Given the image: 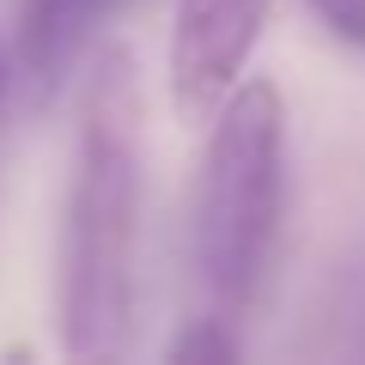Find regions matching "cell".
Masks as SVG:
<instances>
[{
	"label": "cell",
	"mask_w": 365,
	"mask_h": 365,
	"mask_svg": "<svg viewBox=\"0 0 365 365\" xmlns=\"http://www.w3.org/2000/svg\"><path fill=\"white\" fill-rule=\"evenodd\" d=\"M146 104L128 49H104L79 98V146L61 225V353L128 359L140 317Z\"/></svg>",
	"instance_id": "6da1fadb"
},
{
	"label": "cell",
	"mask_w": 365,
	"mask_h": 365,
	"mask_svg": "<svg viewBox=\"0 0 365 365\" xmlns=\"http://www.w3.org/2000/svg\"><path fill=\"white\" fill-rule=\"evenodd\" d=\"M287 225V98L268 79H237L213 110L207 158L195 182V292L207 317L244 323L268 292Z\"/></svg>",
	"instance_id": "7a4b0ae2"
},
{
	"label": "cell",
	"mask_w": 365,
	"mask_h": 365,
	"mask_svg": "<svg viewBox=\"0 0 365 365\" xmlns=\"http://www.w3.org/2000/svg\"><path fill=\"white\" fill-rule=\"evenodd\" d=\"M268 19H274V0H177L165 73L182 122H207L232 98Z\"/></svg>",
	"instance_id": "3957f363"
},
{
	"label": "cell",
	"mask_w": 365,
	"mask_h": 365,
	"mask_svg": "<svg viewBox=\"0 0 365 365\" xmlns=\"http://www.w3.org/2000/svg\"><path fill=\"white\" fill-rule=\"evenodd\" d=\"M128 6L134 0H25L13 37V73H25L37 91H55L98 43V31Z\"/></svg>",
	"instance_id": "277c9868"
},
{
	"label": "cell",
	"mask_w": 365,
	"mask_h": 365,
	"mask_svg": "<svg viewBox=\"0 0 365 365\" xmlns=\"http://www.w3.org/2000/svg\"><path fill=\"white\" fill-rule=\"evenodd\" d=\"M170 359H177V365H195V359H237V329L201 311V317H189V329H182L177 341H170Z\"/></svg>",
	"instance_id": "5b68a950"
},
{
	"label": "cell",
	"mask_w": 365,
	"mask_h": 365,
	"mask_svg": "<svg viewBox=\"0 0 365 365\" xmlns=\"http://www.w3.org/2000/svg\"><path fill=\"white\" fill-rule=\"evenodd\" d=\"M304 6H311L335 37H347V43L365 49V0H304Z\"/></svg>",
	"instance_id": "8992f818"
},
{
	"label": "cell",
	"mask_w": 365,
	"mask_h": 365,
	"mask_svg": "<svg viewBox=\"0 0 365 365\" xmlns=\"http://www.w3.org/2000/svg\"><path fill=\"white\" fill-rule=\"evenodd\" d=\"M6 98H13V55L0 43V140H6Z\"/></svg>",
	"instance_id": "52a82bcc"
}]
</instances>
